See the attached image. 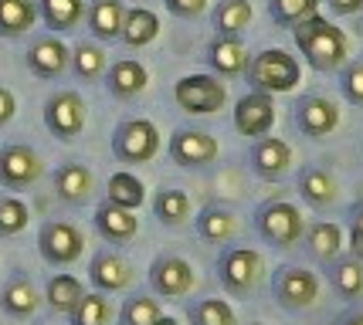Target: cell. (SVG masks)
Masks as SVG:
<instances>
[{
  "label": "cell",
  "instance_id": "obj_39",
  "mask_svg": "<svg viewBox=\"0 0 363 325\" xmlns=\"http://www.w3.org/2000/svg\"><path fill=\"white\" fill-rule=\"evenodd\" d=\"M31 210L21 197H0V237H17L28 227Z\"/></svg>",
  "mask_w": 363,
  "mask_h": 325
},
{
  "label": "cell",
  "instance_id": "obj_21",
  "mask_svg": "<svg viewBox=\"0 0 363 325\" xmlns=\"http://www.w3.org/2000/svg\"><path fill=\"white\" fill-rule=\"evenodd\" d=\"M92 190H95V176L85 163H62L55 170V193H58V200L79 207V203H85L92 197Z\"/></svg>",
  "mask_w": 363,
  "mask_h": 325
},
{
  "label": "cell",
  "instance_id": "obj_9",
  "mask_svg": "<svg viewBox=\"0 0 363 325\" xmlns=\"http://www.w3.org/2000/svg\"><path fill=\"white\" fill-rule=\"evenodd\" d=\"M45 173V163L34 146L28 142H7L0 149V183L7 190H28L41 180Z\"/></svg>",
  "mask_w": 363,
  "mask_h": 325
},
{
  "label": "cell",
  "instance_id": "obj_1",
  "mask_svg": "<svg viewBox=\"0 0 363 325\" xmlns=\"http://www.w3.org/2000/svg\"><path fill=\"white\" fill-rule=\"evenodd\" d=\"M292 41L299 47V55L306 58V64L319 72V75H330L340 72L350 62V38L343 28H336L333 21H326L323 14H313L309 21H302L299 28H292Z\"/></svg>",
  "mask_w": 363,
  "mask_h": 325
},
{
  "label": "cell",
  "instance_id": "obj_4",
  "mask_svg": "<svg viewBox=\"0 0 363 325\" xmlns=\"http://www.w3.org/2000/svg\"><path fill=\"white\" fill-rule=\"evenodd\" d=\"M255 227H258V234H262L269 244L285 251V248H296L302 241V234H306V217H302V210L296 203L272 200L258 210Z\"/></svg>",
  "mask_w": 363,
  "mask_h": 325
},
{
  "label": "cell",
  "instance_id": "obj_11",
  "mask_svg": "<svg viewBox=\"0 0 363 325\" xmlns=\"http://www.w3.org/2000/svg\"><path fill=\"white\" fill-rule=\"evenodd\" d=\"M24 64H28L31 75L55 81V78H62L72 68V47L65 45L58 34H41V38L31 41L28 55H24Z\"/></svg>",
  "mask_w": 363,
  "mask_h": 325
},
{
  "label": "cell",
  "instance_id": "obj_15",
  "mask_svg": "<svg viewBox=\"0 0 363 325\" xmlns=\"http://www.w3.org/2000/svg\"><path fill=\"white\" fill-rule=\"evenodd\" d=\"M275 125V98L265 92H248L238 98L235 106V129L248 139H262L269 136V129Z\"/></svg>",
  "mask_w": 363,
  "mask_h": 325
},
{
  "label": "cell",
  "instance_id": "obj_37",
  "mask_svg": "<svg viewBox=\"0 0 363 325\" xmlns=\"http://www.w3.org/2000/svg\"><path fill=\"white\" fill-rule=\"evenodd\" d=\"M190 322L194 325H238L235 309L224 298H201L190 305Z\"/></svg>",
  "mask_w": 363,
  "mask_h": 325
},
{
  "label": "cell",
  "instance_id": "obj_38",
  "mask_svg": "<svg viewBox=\"0 0 363 325\" xmlns=\"http://www.w3.org/2000/svg\"><path fill=\"white\" fill-rule=\"evenodd\" d=\"M333 285H336V292L343 295V298H357L363 292V261L357 258H347V261H336L330 271Z\"/></svg>",
  "mask_w": 363,
  "mask_h": 325
},
{
  "label": "cell",
  "instance_id": "obj_7",
  "mask_svg": "<svg viewBox=\"0 0 363 325\" xmlns=\"http://www.w3.org/2000/svg\"><path fill=\"white\" fill-rule=\"evenodd\" d=\"M262 271H265V261L255 248H228L218 258V278L231 295H248L255 292V285L262 281Z\"/></svg>",
  "mask_w": 363,
  "mask_h": 325
},
{
  "label": "cell",
  "instance_id": "obj_2",
  "mask_svg": "<svg viewBox=\"0 0 363 325\" xmlns=\"http://www.w3.org/2000/svg\"><path fill=\"white\" fill-rule=\"evenodd\" d=\"M245 78H248L252 92H265L275 98V95L292 92V89L299 85L302 64L296 62L285 47H262L258 55H252Z\"/></svg>",
  "mask_w": 363,
  "mask_h": 325
},
{
  "label": "cell",
  "instance_id": "obj_27",
  "mask_svg": "<svg viewBox=\"0 0 363 325\" xmlns=\"http://www.w3.org/2000/svg\"><path fill=\"white\" fill-rule=\"evenodd\" d=\"M299 193L302 200L309 203V207H316V210H326L333 200H336V180H333V173H326L323 166H302L299 173Z\"/></svg>",
  "mask_w": 363,
  "mask_h": 325
},
{
  "label": "cell",
  "instance_id": "obj_26",
  "mask_svg": "<svg viewBox=\"0 0 363 325\" xmlns=\"http://www.w3.org/2000/svg\"><path fill=\"white\" fill-rule=\"evenodd\" d=\"M38 21V0H0V38H24Z\"/></svg>",
  "mask_w": 363,
  "mask_h": 325
},
{
  "label": "cell",
  "instance_id": "obj_16",
  "mask_svg": "<svg viewBox=\"0 0 363 325\" xmlns=\"http://www.w3.org/2000/svg\"><path fill=\"white\" fill-rule=\"evenodd\" d=\"M204 58L211 64V75L218 78H241L248 72V62H252V55H248L241 38H214L207 45Z\"/></svg>",
  "mask_w": 363,
  "mask_h": 325
},
{
  "label": "cell",
  "instance_id": "obj_47",
  "mask_svg": "<svg viewBox=\"0 0 363 325\" xmlns=\"http://www.w3.org/2000/svg\"><path fill=\"white\" fill-rule=\"evenodd\" d=\"M153 325H180V322H177V319H170V315H160Z\"/></svg>",
  "mask_w": 363,
  "mask_h": 325
},
{
  "label": "cell",
  "instance_id": "obj_20",
  "mask_svg": "<svg viewBox=\"0 0 363 325\" xmlns=\"http://www.w3.org/2000/svg\"><path fill=\"white\" fill-rule=\"evenodd\" d=\"M89 31L95 41H119L123 38V24H126V4L123 0H92L89 11Z\"/></svg>",
  "mask_w": 363,
  "mask_h": 325
},
{
  "label": "cell",
  "instance_id": "obj_46",
  "mask_svg": "<svg viewBox=\"0 0 363 325\" xmlns=\"http://www.w3.org/2000/svg\"><path fill=\"white\" fill-rule=\"evenodd\" d=\"M340 325H363V312H350V315H343Z\"/></svg>",
  "mask_w": 363,
  "mask_h": 325
},
{
  "label": "cell",
  "instance_id": "obj_3",
  "mask_svg": "<svg viewBox=\"0 0 363 325\" xmlns=\"http://www.w3.org/2000/svg\"><path fill=\"white\" fill-rule=\"evenodd\" d=\"M174 102L187 115H214L228 102V85L211 72H194V75L177 78Z\"/></svg>",
  "mask_w": 363,
  "mask_h": 325
},
{
  "label": "cell",
  "instance_id": "obj_13",
  "mask_svg": "<svg viewBox=\"0 0 363 325\" xmlns=\"http://www.w3.org/2000/svg\"><path fill=\"white\" fill-rule=\"evenodd\" d=\"M150 285L163 298H184V295L194 292L197 275H194L190 261H184L180 254H160L157 261L150 264Z\"/></svg>",
  "mask_w": 363,
  "mask_h": 325
},
{
  "label": "cell",
  "instance_id": "obj_23",
  "mask_svg": "<svg viewBox=\"0 0 363 325\" xmlns=\"http://www.w3.org/2000/svg\"><path fill=\"white\" fill-rule=\"evenodd\" d=\"M38 305H41V295H38V288H34V281L28 275H14L0 292V309L11 319H31Z\"/></svg>",
  "mask_w": 363,
  "mask_h": 325
},
{
  "label": "cell",
  "instance_id": "obj_19",
  "mask_svg": "<svg viewBox=\"0 0 363 325\" xmlns=\"http://www.w3.org/2000/svg\"><path fill=\"white\" fill-rule=\"evenodd\" d=\"M89 278L99 292H123L133 285V264L126 258H119L116 251H99L92 258Z\"/></svg>",
  "mask_w": 363,
  "mask_h": 325
},
{
  "label": "cell",
  "instance_id": "obj_24",
  "mask_svg": "<svg viewBox=\"0 0 363 325\" xmlns=\"http://www.w3.org/2000/svg\"><path fill=\"white\" fill-rule=\"evenodd\" d=\"M252 21H255L252 0H218V7L211 14V24H214L218 38H241L252 28Z\"/></svg>",
  "mask_w": 363,
  "mask_h": 325
},
{
  "label": "cell",
  "instance_id": "obj_35",
  "mask_svg": "<svg viewBox=\"0 0 363 325\" xmlns=\"http://www.w3.org/2000/svg\"><path fill=\"white\" fill-rule=\"evenodd\" d=\"M319 14V0H269V17L279 28H299L302 21Z\"/></svg>",
  "mask_w": 363,
  "mask_h": 325
},
{
  "label": "cell",
  "instance_id": "obj_29",
  "mask_svg": "<svg viewBox=\"0 0 363 325\" xmlns=\"http://www.w3.org/2000/svg\"><path fill=\"white\" fill-rule=\"evenodd\" d=\"M45 298L55 312L72 315V312L79 309V302L85 298V285H82L75 275H51V278H48V288H45Z\"/></svg>",
  "mask_w": 363,
  "mask_h": 325
},
{
  "label": "cell",
  "instance_id": "obj_17",
  "mask_svg": "<svg viewBox=\"0 0 363 325\" xmlns=\"http://www.w3.org/2000/svg\"><path fill=\"white\" fill-rule=\"evenodd\" d=\"M292 166V146L285 139H275V136H262L255 139L252 146V170L262 176V180H282Z\"/></svg>",
  "mask_w": 363,
  "mask_h": 325
},
{
  "label": "cell",
  "instance_id": "obj_12",
  "mask_svg": "<svg viewBox=\"0 0 363 325\" xmlns=\"http://www.w3.org/2000/svg\"><path fill=\"white\" fill-rule=\"evenodd\" d=\"M170 156L184 170H204L221 156V146L204 129H177L170 139Z\"/></svg>",
  "mask_w": 363,
  "mask_h": 325
},
{
  "label": "cell",
  "instance_id": "obj_14",
  "mask_svg": "<svg viewBox=\"0 0 363 325\" xmlns=\"http://www.w3.org/2000/svg\"><path fill=\"white\" fill-rule=\"evenodd\" d=\"M296 125H299L309 139H326V136L336 132V125H340V108H336V102H330L326 95L309 92L296 102Z\"/></svg>",
  "mask_w": 363,
  "mask_h": 325
},
{
  "label": "cell",
  "instance_id": "obj_41",
  "mask_svg": "<svg viewBox=\"0 0 363 325\" xmlns=\"http://www.w3.org/2000/svg\"><path fill=\"white\" fill-rule=\"evenodd\" d=\"M340 92L350 106H363V58H353L340 68Z\"/></svg>",
  "mask_w": 363,
  "mask_h": 325
},
{
  "label": "cell",
  "instance_id": "obj_6",
  "mask_svg": "<svg viewBox=\"0 0 363 325\" xmlns=\"http://www.w3.org/2000/svg\"><path fill=\"white\" fill-rule=\"evenodd\" d=\"M112 153L123 163H150L160 153V129L150 119H123L112 132Z\"/></svg>",
  "mask_w": 363,
  "mask_h": 325
},
{
  "label": "cell",
  "instance_id": "obj_5",
  "mask_svg": "<svg viewBox=\"0 0 363 325\" xmlns=\"http://www.w3.org/2000/svg\"><path fill=\"white\" fill-rule=\"evenodd\" d=\"M85 119H89V108H85V98L72 89H58V92L48 95L45 102V125L55 139L72 142L82 136L85 129Z\"/></svg>",
  "mask_w": 363,
  "mask_h": 325
},
{
  "label": "cell",
  "instance_id": "obj_43",
  "mask_svg": "<svg viewBox=\"0 0 363 325\" xmlns=\"http://www.w3.org/2000/svg\"><path fill=\"white\" fill-rule=\"evenodd\" d=\"M350 251L357 261H363V203L353 210V220H350Z\"/></svg>",
  "mask_w": 363,
  "mask_h": 325
},
{
  "label": "cell",
  "instance_id": "obj_30",
  "mask_svg": "<svg viewBox=\"0 0 363 325\" xmlns=\"http://www.w3.org/2000/svg\"><path fill=\"white\" fill-rule=\"evenodd\" d=\"M106 200L116 203V207H123V210H136V207H143V200H146V186H143L140 176L119 170V173H112L109 183H106Z\"/></svg>",
  "mask_w": 363,
  "mask_h": 325
},
{
  "label": "cell",
  "instance_id": "obj_45",
  "mask_svg": "<svg viewBox=\"0 0 363 325\" xmlns=\"http://www.w3.org/2000/svg\"><path fill=\"white\" fill-rule=\"evenodd\" d=\"M330 11L336 17H353V14H363V0H326Z\"/></svg>",
  "mask_w": 363,
  "mask_h": 325
},
{
  "label": "cell",
  "instance_id": "obj_32",
  "mask_svg": "<svg viewBox=\"0 0 363 325\" xmlns=\"http://www.w3.org/2000/svg\"><path fill=\"white\" fill-rule=\"evenodd\" d=\"M153 214L163 227H184L190 217V197L184 190H160L153 197Z\"/></svg>",
  "mask_w": 363,
  "mask_h": 325
},
{
  "label": "cell",
  "instance_id": "obj_48",
  "mask_svg": "<svg viewBox=\"0 0 363 325\" xmlns=\"http://www.w3.org/2000/svg\"><path fill=\"white\" fill-rule=\"evenodd\" d=\"M252 325H262V322H252Z\"/></svg>",
  "mask_w": 363,
  "mask_h": 325
},
{
  "label": "cell",
  "instance_id": "obj_25",
  "mask_svg": "<svg viewBox=\"0 0 363 325\" xmlns=\"http://www.w3.org/2000/svg\"><path fill=\"white\" fill-rule=\"evenodd\" d=\"M85 11H89L85 0H38V17L51 34L75 31L85 21Z\"/></svg>",
  "mask_w": 363,
  "mask_h": 325
},
{
  "label": "cell",
  "instance_id": "obj_33",
  "mask_svg": "<svg viewBox=\"0 0 363 325\" xmlns=\"http://www.w3.org/2000/svg\"><path fill=\"white\" fill-rule=\"evenodd\" d=\"M197 231L204 241L211 244H224V241H231L238 231V220L231 210H224V207H207L204 214L197 217Z\"/></svg>",
  "mask_w": 363,
  "mask_h": 325
},
{
  "label": "cell",
  "instance_id": "obj_31",
  "mask_svg": "<svg viewBox=\"0 0 363 325\" xmlns=\"http://www.w3.org/2000/svg\"><path fill=\"white\" fill-rule=\"evenodd\" d=\"M72 72L82 81H99V78H106V72H109V58H106V51L95 45V41H79V45L72 47Z\"/></svg>",
  "mask_w": 363,
  "mask_h": 325
},
{
  "label": "cell",
  "instance_id": "obj_34",
  "mask_svg": "<svg viewBox=\"0 0 363 325\" xmlns=\"http://www.w3.org/2000/svg\"><path fill=\"white\" fill-rule=\"evenodd\" d=\"M306 244H309V251L316 254L319 261H336V254L343 251V231L336 224H330V220H319V224L309 227Z\"/></svg>",
  "mask_w": 363,
  "mask_h": 325
},
{
  "label": "cell",
  "instance_id": "obj_28",
  "mask_svg": "<svg viewBox=\"0 0 363 325\" xmlns=\"http://www.w3.org/2000/svg\"><path fill=\"white\" fill-rule=\"evenodd\" d=\"M160 34V17L150 7H126V24H123V45L126 47H146L153 45Z\"/></svg>",
  "mask_w": 363,
  "mask_h": 325
},
{
  "label": "cell",
  "instance_id": "obj_10",
  "mask_svg": "<svg viewBox=\"0 0 363 325\" xmlns=\"http://www.w3.org/2000/svg\"><path fill=\"white\" fill-rule=\"evenodd\" d=\"M38 251L48 264H72L82 258L85 251V234L72 224V220H48L41 234H38Z\"/></svg>",
  "mask_w": 363,
  "mask_h": 325
},
{
  "label": "cell",
  "instance_id": "obj_42",
  "mask_svg": "<svg viewBox=\"0 0 363 325\" xmlns=\"http://www.w3.org/2000/svg\"><path fill=\"white\" fill-rule=\"evenodd\" d=\"M163 4L180 21H194V17H201L207 11V0H163Z\"/></svg>",
  "mask_w": 363,
  "mask_h": 325
},
{
  "label": "cell",
  "instance_id": "obj_36",
  "mask_svg": "<svg viewBox=\"0 0 363 325\" xmlns=\"http://www.w3.org/2000/svg\"><path fill=\"white\" fill-rule=\"evenodd\" d=\"M72 325H109L112 322V305L102 292H85L79 309L68 315Z\"/></svg>",
  "mask_w": 363,
  "mask_h": 325
},
{
  "label": "cell",
  "instance_id": "obj_8",
  "mask_svg": "<svg viewBox=\"0 0 363 325\" xmlns=\"http://www.w3.org/2000/svg\"><path fill=\"white\" fill-rule=\"evenodd\" d=\"M272 295L289 312L309 309V305H316V298H319V278L313 271H306V268L285 264V268H279L272 275Z\"/></svg>",
  "mask_w": 363,
  "mask_h": 325
},
{
  "label": "cell",
  "instance_id": "obj_44",
  "mask_svg": "<svg viewBox=\"0 0 363 325\" xmlns=\"http://www.w3.org/2000/svg\"><path fill=\"white\" fill-rule=\"evenodd\" d=\"M17 115V98H14V92L7 89V85H0V129L11 122Z\"/></svg>",
  "mask_w": 363,
  "mask_h": 325
},
{
  "label": "cell",
  "instance_id": "obj_40",
  "mask_svg": "<svg viewBox=\"0 0 363 325\" xmlns=\"http://www.w3.org/2000/svg\"><path fill=\"white\" fill-rule=\"evenodd\" d=\"M160 315H163V312H160L157 298H150V295H133V298H126V305L119 312V322L123 325H153Z\"/></svg>",
  "mask_w": 363,
  "mask_h": 325
},
{
  "label": "cell",
  "instance_id": "obj_18",
  "mask_svg": "<svg viewBox=\"0 0 363 325\" xmlns=\"http://www.w3.org/2000/svg\"><path fill=\"white\" fill-rule=\"evenodd\" d=\"M146 85H150V72H146V64L136 62V58H119V62H112L109 72H106V89H109V95L119 98V102L136 98Z\"/></svg>",
  "mask_w": 363,
  "mask_h": 325
},
{
  "label": "cell",
  "instance_id": "obj_22",
  "mask_svg": "<svg viewBox=\"0 0 363 325\" xmlns=\"http://www.w3.org/2000/svg\"><path fill=\"white\" fill-rule=\"evenodd\" d=\"M95 231L102 234L106 241H112V244H126V241L136 237L140 220H136L133 210H123V207H116V203L106 200L95 207Z\"/></svg>",
  "mask_w": 363,
  "mask_h": 325
}]
</instances>
